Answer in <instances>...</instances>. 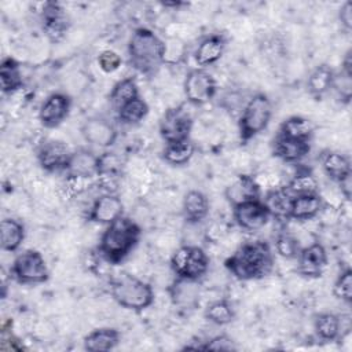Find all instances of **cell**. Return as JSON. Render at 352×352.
Here are the masks:
<instances>
[{
  "label": "cell",
  "mask_w": 352,
  "mask_h": 352,
  "mask_svg": "<svg viewBox=\"0 0 352 352\" xmlns=\"http://www.w3.org/2000/svg\"><path fill=\"white\" fill-rule=\"evenodd\" d=\"M226 268L239 280H257L267 276L274 267V253L264 241L246 242L227 260Z\"/></svg>",
  "instance_id": "1"
},
{
  "label": "cell",
  "mask_w": 352,
  "mask_h": 352,
  "mask_svg": "<svg viewBox=\"0 0 352 352\" xmlns=\"http://www.w3.org/2000/svg\"><path fill=\"white\" fill-rule=\"evenodd\" d=\"M170 268L179 279L195 282L208 272L209 257L202 248L184 245L172 254Z\"/></svg>",
  "instance_id": "6"
},
{
  "label": "cell",
  "mask_w": 352,
  "mask_h": 352,
  "mask_svg": "<svg viewBox=\"0 0 352 352\" xmlns=\"http://www.w3.org/2000/svg\"><path fill=\"white\" fill-rule=\"evenodd\" d=\"M333 293L334 296L349 304L352 301V271L351 268L344 270L336 279L334 286H333Z\"/></svg>",
  "instance_id": "37"
},
{
  "label": "cell",
  "mask_w": 352,
  "mask_h": 352,
  "mask_svg": "<svg viewBox=\"0 0 352 352\" xmlns=\"http://www.w3.org/2000/svg\"><path fill=\"white\" fill-rule=\"evenodd\" d=\"M283 188L290 197H297V195H307V194H318L319 184L314 175L300 173L294 176Z\"/></svg>",
  "instance_id": "35"
},
{
  "label": "cell",
  "mask_w": 352,
  "mask_h": 352,
  "mask_svg": "<svg viewBox=\"0 0 352 352\" xmlns=\"http://www.w3.org/2000/svg\"><path fill=\"white\" fill-rule=\"evenodd\" d=\"M195 151V146L190 139L175 142V143H166L164 151H162V158L165 162L170 165H184L187 164Z\"/></svg>",
  "instance_id": "29"
},
{
  "label": "cell",
  "mask_w": 352,
  "mask_h": 352,
  "mask_svg": "<svg viewBox=\"0 0 352 352\" xmlns=\"http://www.w3.org/2000/svg\"><path fill=\"white\" fill-rule=\"evenodd\" d=\"M352 176V175H351ZM351 176H348V177H345L344 180H341L338 184H340V187H341V191H342V194L345 195V198L349 201L351 199V194H352V182H351Z\"/></svg>",
  "instance_id": "44"
},
{
  "label": "cell",
  "mask_w": 352,
  "mask_h": 352,
  "mask_svg": "<svg viewBox=\"0 0 352 352\" xmlns=\"http://www.w3.org/2000/svg\"><path fill=\"white\" fill-rule=\"evenodd\" d=\"M136 98H139V89L135 78L132 77L120 80L110 92V102L117 110Z\"/></svg>",
  "instance_id": "31"
},
{
  "label": "cell",
  "mask_w": 352,
  "mask_h": 352,
  "mask_svg": "<svg viewBox=\"0 0 352 352\" xmlns=\"http://www.w3.org/2000/svg\"><path fill=\"white\" fill-rule=\"evenodd\" d=\"M271 214L260 198L248 199L234 205V219L239 228L248 232L261 230L270 220Z\"/></svg>",
  "instance_id": "10"
},
{
  "label": "cell",
  "mask_w": 352,
  "mask_h": 352,
  "mask_svg": "<svg viewBox=\"0 0 352 352\" xmlns=\"http://www.w3.org/2000/svg\"><path fill=\"white\" fill-rule=\"evenodd\" d=\"M217 91L216 80L204 69L191 70L184 80V94L190 103L201 106L213 99Z\"/></svg>",
  "instance_id": "9"
},
{
  "label": "cell",
  "mask_w": 352,
  "mask_h": 352,
  "mask_svg": "<svg viewBox=\"0 0 352 352\" xmlns=\"http://www.w3.org/2000/svg\"><path fill=\"white\" fill-rule=\"evenodd\" d=\"M309 150H311L309 142L296 140V139L285 138L280 135H276L272 144L274 155L285 162H298L307 157Z\"/></svg>",
  "instance_id": "17"
},
{
  "label": "cell",
  "mask_w": 352,
  "mask_h": 352,
  "mask_svg": "<svg viewBox=\"0 0 352 352\" xmlns=\"http://www.w3.org/2000/svg\"><path fill=\"white\" fill-rule=\"evenodd\" d=\"M226 40L220 34H212L204 38L194 52V59L201 67L216 63L224 54Z\"/></svg>",
  "instance_id": "18"
},
{
  "label": "cell",
  "mask_w": 352,
  "mask_h": 352,
  "mask_svg": "<svg viewBox=\"0 0 352 352\" xmlns=\"http://www.w3.org/2000/svg\"><path fill=\"white\" fill-rule=\"evenodd\" d=\"M209 201L206 195L198 190H191L183 199V216L188 223H199L208 216Z\"/></svg>",
  "instance_id": "22"
},
{
  "label": "cell",
  "mask_w": 352,
  "mask_h": 352,
  "mask_svg": "<svg viewBox=\"0 0 352 352\" xmlns=\"http://www.w3.org/2000/svg\"><path fill=\"white\" fill-rule=\"evenodd\" d=\"M312 132H314V126L309 120L300 116H292L280 124L278 135L296 139V140L309 142Z\"/></svg>",
  "instance_id": "28"
},
{
  "label": "cell",
  "mask_w": 352,
  "mask_h": 352,
  "mask_svg": "<svg viewBox=\"0 0 352 352\" xmlns=\"http://www.w3.org/2000/svg\"><path fill=\"white\" fill-rule=\"evenodd\" d=\"M140 227L131 219L120 216L102 234L99 241V253L110 264L121 263L138 245L140 239Z\"/></svg>",
  "instance_id": "2"
},
{
  "label": "cell",
  "mask_w": 352,
  "mask_h": 352,
  "mask_svg": "<svg viewBox=\"0 0 352 352\" xmlns=\"http://www.w3.org/2000/svg\"><path fill=\"white\" fill-rule=\"evenodd\" d=\"M41 23L45 36L56 43L63 38L69 29V16L62 4L47 1L41 10Z\"/></svg>",
  "instance_id": "11"
},
{
  "label": "cell",
  "mask_w": 352,
  "mask_h": 352,
  "mask_svg": "<svg viewBox=\"0 0 352 352\" xmlns=\"http://www.w3.org/2000/svg\"><path fill=\"white\" fill-rule=\"evenodd\" d=\"M338 18H340V22L344 26V29L349 32L352 29V3L351 1H345L341 6Z\"/></svg>",
  "instance_id": "42"
},
{
  "label": "cell",
  "mask_w": 352,
  "mask_h": 352,
  "mask_svg": "<svg viewBox=\"0 0 352 352\" xmlns=\"http://www.w3.org/2000/svg\"><path fill=\"white\" fill-rule=\"evenodd\" d=\"M333 87L337 88L341 99H344L348 103L351 99V95H352V77H349L341 72V74L338 77L334 76Z\"/></svg>",
  "instance_id": "40"
},
{
  "label": "cell",
  "mask_w": 352,
  "mask_h": 352,
  "mask_svg": "<svg viewBox=\"0 0 352 352\" xmlns=\"http://www.w3.org/2000/svg\"><path fill=\"white\" fill-rule=\"evenodd\" d=\"M192 117L184 106L172 107L165 111L160 121V135L166 143L190 139Z\"/></svg>",
  "instance_id": "8"
},
{
  "label": "cell",
  "mask_w": 352,
  "mask_h": 352,
  "mask_svg": "<svg viewBox=\"0 0 352 352\" xmlns=\"http://www.w3.org/2000/svg\"><path fill=\"white\" fill-rule=\"evenodd\" d=\"M1 249L15 252L25 239V227L15 219H3L0 224Z\"/></svg>",
  "instance_id": "25"
},
{
  "label": "cell",
  "mask_w": 352,
  "mask_h": 352,
  "mask_svg": "<svg viewBox=\"0 0 352 352\" xmlns=\"http://www.w3.org/2000/svg\"><path fill=\"white\" fill-rule=\"evenodd\" d=\"M120 342V333L111 327L92 330L84 338V348L89 352H103L114 349Z\"/></svg>",
  "instance_id": "21"
},
{
  "label": "cell",
  "mask_w": 352,
  "mask_h": 352,
  "mask_svg": "<svg viewBox=\"0 0 352 352\" xmlns=\"http://www.w3.org/2000/svg\"><path fill=\"white\" fill-rule=\"evenodd\" d=\"M81 133L89 144L98 147H110L117 139L116 128L107 120L99 117L88 118L81 126Z\"/></svg>",
  "instance_id": "15"
},
{
  "label": "cell",
  "mask_w": 352,
  "mask_h": 352,
  "mask_svg": "<svg viewBox=\"0 0 352 352\" xmlns=\"http://www.w3.org/2000/svg\"><path fill=\"white\" fill-rule=\"evenodd\" d=\"M334 76L336 74L330 66L327 65L316 66L307 80L308 92L315 98H320L333 87Z\"/></svg>",
  "instance_id": "27"
},
{
  "label": "cell",
  "mask_w": 352,
  "mask_h": 352,
  "mask_svg": "<svg viewBox=\"0 0 352 352\" xmlns=\"http://www.w3.org/2000/svg\"><path fill=\"white\" fill-rule=\"evenodd\" d=\"M199 349H212V351H234L235 345L232 340L227 336H217L209 340L205 345H201Z\"/></svg>",
  "instance_id": "41"
},
{
  "label": "cell",
  "mask_w": 352,
  "mask_h": 352,
  "mask_svg": "<svg viewBox=\"0 0 352 352\" xmlns=\"http://www.w3.org/2000/svg\"><path fill=\"white\" fill-rule=\"evenodd\" d=\"M205 318L219 326L228 324L234 319V309L232 305L226 300H217L210 302L205 308Z\"/></svg>",
  "instance_id": "36"
},
{
  "label": "cell",
  "mask_w": 352,
  "mask_h": 352,
  "mask_svg": "<svg viewBox=\"0 0 352 352\" xmlns=\"http://www.w3.org/2000/svg\"><path fill=\"white\" fill-rule=\"evenodd\" d=\"M99 67L106 73H113L121 66V56L114 51H103L98 56Z\"/></svg>",
  "instance_id": "39"
},
{
  "label": "cell",
  "mask_w": 352,
  "mask_h": 352,
  "mask_svg": "<svg viewBox=\"0 0 352 352\" xmlns=\"http://www.w3.org/2000/svg\"><path fill=\"white\" fill-rule=\"evenodd\" d=\"M275 249H276L278 254L285 258H294V257H297V254L300 252L298 242L296 241L294 236H292L287 232H282L276 236Z\"/></svg>",
  "instance_id": "38"
},
{
  "label": "cell",
  "mask_w": 352,
  "mask_h": 352,
  "mask_svg": "<svg viewBox=\"0 0 352 352\" xmlns=\"http://www.w3.org/2000/svg\"><path fill=\"white\" fill-rule=\"evenodd\" d=\"M322 209V199L318 194L293 197L289 208V217L296 220H311Z\"/></svg>",
  "instance_id": "20"
},
{
  "label": "cell",
  "mask_w": 352,
  "mask_h": 352,
  "mask_svg": "<svg viewBox=\"0 0 352 352\" xmlns=\"http://www.w3.org/2000/svg\"><path fill=\"white\" fill-rule=\"evenodd\" d=\"M292 198L293 197H290L285 188H278L271 190L265 195V199L263 202L265 204L271 216L276 219H289V208Z\"/></svg>",
  "instance_id": "32"
},
{
  "label": "cell",
  "mask_w": 352,
  "mask_h": 352,
  "mask_svg": "<svg viewBox=\"0 0 352 352\" xmlns=\"http://www.w3.org/2000/svg\"><path fill=\"white\" fill-rule=\"evenodd\" d=\"M0 84L4 94H12L22 87V76L19 65L12 58L3 59L0 65Z\"/></svg>",
  "instance_id": "30"
},
{
  "label": "cell",
  "mask_w": 352,
  "mask_h": 352,
  "mask_svg": "<svg viewBox=\"0 0 352 352\" xmlns=\"http://www.w3.org/2000/svg\"><path fill=\"white\" fill-rule=\"evenodd\" d=\"M272 104L267 95L256 94L246 103L239 118V135L243 142L263 132L271 120Z\"/></svg>",
  "instance_id": "5"
},
{
  "label": "cell",
  "mask_w": 352,
  "mask_h": 352,
  "mask_svg": "<svg viewBox=\"0 0 352 352\" xmlns=\"http://www.w3.org/2000/svg\"><path fill=\"white\" fill-rule=\"evenodd\" d=\"M118 111V118L121 122L128 124V125H135L139 124L146 118L148 114V104L139 96L126 104H124Z\"/></svg>",
  "instance_id": "34"
},
{
  "label": "cell",
  "mask_w": 352,
  "mask_h": 352,
  "mask_svg": "<svg viewBox=\"0 0 352 352\" xmlns=\"http://www.w3.org/2000/svg\"><path fill=\"white\" fill-rule=\"evenodd\" d=\"M110 293L118 305L131 311H143L154 302V290L150 283L126 272L111 279Z\"/></svg>",
  "instance_id": "4"
},
{
  "label": "cell",
  "mask_w": 352,
  "mask_h": 352,
  "mask_svg": "<svg viewBox=\"0 0 352 352\" xmlns=\"http://www.w3.org/2000/svg\"><path fill=\"white\" fill-rule=\"evenodd\" d=\"M341 65H342V66H341V72H342L344 74L352 77V51H351V50L345 54V56H344Z\"/></svg>",
  "instance_id": "43"
},
{
  "label": "cell",
  "mask_w": 352,
  "mask_h": 352,
  "mask_svg": "<svg viewBox=\"0 0 352 352\" xmlns=\"http://www.w3.org/2000/svg\"><path fill=\"white\" fill-rule=\"evenodd\" d=\"M258 184L253 180L250 176H239L226 191L227 199L234 205L248 201V199H254L258 198Z\"/></svg>",
  "instance_id": "23"
},
{
  "label": "cell",
  "mask_w": 352,
  "mask_h": 352,
  "mask_svg": "<svg viewBox=\"0 0 352 352\" xmlns=\"http://www.w3.org/2000/svg\"><path fill=\"white\" fill-rule=\"evenodd\" d=\"M11 274L16 282L23 285H37L48 279L50 271L40 252L26 250L18 254L12 263Z\"/></svg>",
  "instance_id": "7"
},
{
  "label": "cell",
  "mask_w": 352,
  "mask_h": 352,
  "mask_svg": "<svg viewBox=\"0 0 352 352\" xmlns=\"http://www.w3.org/2000/svg\"><path fill=\"white\" fill-rule=\"evenodd\" d=\"M298 272L308 278H318L327 265V252L319 242H315L297 254Z\"/></svg>",
  "instance_id": "14"
},
{
  "label": "cell",
  "mask_w": 352,
  "mask_h": 352,
  "mask_svg": "<svg viewBox=\"0 0 352 352\" xmlns=\"http://www.w3.org/2000/svg\"><path fill=\"white\" fill-rule=\"evenodd\" d=\"M70 110V98L65 94L50 95L38 110V120L45 128H55L67 117Z\"/></svg>",
  "instance_id": "13"
},
{
  "label": "cell",
  "mask_w": 352,
  "mask_h": 352,
  "mask_svg": "<svg viewBox=\"0 0 352 352\" xmlns=\"http://www.w3.org/2000/svg\"><path fill=\"white\" fill-rule=\"evenodd\" d=\"M72 151L62 140H50L41 146L37 154L40 166L47 172L66 170Z\"/></svg>",
  "instance_id": "12"
},
{
  "label": "cell",
  "mask_w": 352,
  "mask_h": 352,
  "mask_svg": "<svg viewBox=\"0 0 352 352\" xmlns=\"http://www.w3.org/2000/svg\"><path fill=\"white\" fill-rule=\"evenodd\" d=\"M124 205L121 199L113 192H106L95 199L89 210V219L95 223L110 224L122 216Z\"/></svg>",
  "instance_id": "16"
},
{
  "label": "cell",
  "mask_w": 352,
  "mask_h": 352,
  "mask_svg": "<svg viewBox=\"0 0 352 352\" xmlns=\"http://www.w3.org/2000/svg\"><path fill=\"white\" fill-rule=\"evenodd\" d=\"M314 329L316 336L324 341H333L340 334V318L334 314H320L315 318Z\"/></svg>",
  "instance_id": "33"
},
{
  "label": "cell",
  "mask_w": 352,
  "mask_h": 352,
  "mask_svg": "<svg viewBox=\"0 0 352 352\" xmlns=\"http://www.w3.org/2000/svg\"><path fill=\"white\" fill-rule=\"evenodd\" d=\"M98 158L99 155L89 150H78L72 154L66 172L70 176L92 179L98 176Z\"/></svg>",
  "instance_id": "19"
},
{
  "label": "cell",
  "mask_w": 352,
  "mask_h": 352,
  "mask_svg": "<svg viewBox=\"0 0 352 352\" xmlns=\"http://www.w3.org/2000/svg\"><path fill=\"white\" fill-rule=\"evenodd\" d=\"M322 166L324 173L334 182L340 183L341 180H344L345 177L352 175L351 170V162L348 160V157H345L341 153L337 151H329L324 154L323 161H322Z\"/></svg>",
  "instance_id": "24"
},
{
  "label": "cell",
  "mask_w": 352,
  "mask_h": 352,
  "mask_svg": "<svg viewBox=\"0 0 352 352\" xmlns=\"http://www.w3.org/2000/svg\"><path fill=\"white\" fill-rule=\"evenodd\" d=\"M129 63L142 74L155 73L165 59L164 41L150 29H136L128 41Z\"/></svg>",
  "instance_id": "3"
},
{
  "label": "cell",
  "mask_w": 352,
  "mask_h": 352,
  "mask_svg": "<svg viewBox=\"0 0 352 352\" xmlns=\"http://www.w3.org/2000/svg\"><path fill=\"white\" fill-rule=\"evenodd\" d=\"M122 173V161L116 153L106 151L98 158V176L106 187L116 186V180Z\"/></svg>",
  "instance_id": "26"
}]
</instances>
